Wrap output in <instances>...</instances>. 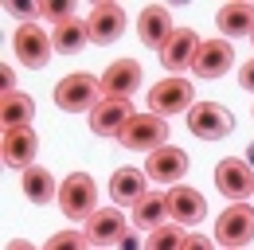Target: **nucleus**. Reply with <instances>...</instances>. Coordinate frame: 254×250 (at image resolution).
<instances>
[{
    "mask_svg": "<svg viewBox=\"0 0 254 250\" xmlns=\"http://www.w3.org/2000/svg\"><path fill=\"white\" fill-rule=\"evenodd\" d=\"M106 98L102 90V78L98 74H86V70H74L55 82V106L63 114H94V106Z\"/></svg>",
    "mask_w": 254,
    "mask_h": 250,
    "instance_id": "obj_1",
    "label": "nucleus"
},
{
    "mask_svg": "<svg viewBox=\"0 0 254 250\" xmlns=\"http://www.w3.org/2000/svg\"><path fill=\"white\" fill-rule=\"evenodd\" d=\"M191 106H195V90H191V82L184 74H168L149 90V114H157V118L188 114Z\"/></svg>",
    "mask_w": 254,
    "mask_h": 250,
    "instance_id": "obj_2",
    "label": "nucleus"
},
{
    "mask_svg": "<svg viewBox=\"0 0 254 250\" xmlns=\"http://www.w3.org/2000/svg\"><path fill=\"white\" fill-rule=\"evenodd\" d=\"M59 207L66 219H86L98 211V184L90 172H70L63 184H59Z\"/></svg>",
    "mask_w": 254,
    "mask_h": 250,
    "instance_id": "obj_3",
    "label": "nucleus"
},
{
    "mask_svg": "<svg viewBox=\"0 0 254 250\" xmlns=\"http://www.w3.org/2000/svg\"><path fill=\"white\" fill-rule=\"evenodd\" d=\"M254 239V207L251 203H227L215 219V243L227 250H243Z\"/></svg>",
    "mask_w": 254,
    "mask_h": 250,
    "instance_id": "obj_4",
    "label": "nucleus"
},
{
    "mask_svg": "<svg viewBox=\"0 0 254 250\" xmlns=\"http://www.w3.org/2000/svg\"><path fill=\"white\" fill-rule=\"evenodd\" d=\"M118 141L133 153H157V149L168 145V122L157 118V114H133V122L122 129Z\"/></svg>",
    "mask_w": 254,
    "mask_h": 250,
    "instance_id": "obj_5",
    "label": "nucleus"
},
{
    "mask_svg": "<svg viewBox=\"0 0 254 250\" xmlns=\"http://www.w3.org/2000/svg\"><path fill=\"white\" fill-rule=\"evenodd\" d=\"M12 51H16V59L24 62V66H32V70H43L51 55H55V43H51V31H43L39 24H20L16 35H12Z\"/></svg>",
    "mask_w": 254,
    "mask_h": 250,
    "instance_id": "obj_6",
    "label": "nucleus"
},
{
    "mask_svg": "<svg viewBox=\"0 0 254 250\" xmlns=\"http://www.w3.org/2000/svg\"><path fill=\"white\" fill-rule=\"evenodd\" d=\"M188 129H191V137H199V141H223L235 129V118H231V110H223L219 102H195L188 110Z\"/></svg>",
    "mask_w": 254,
    "mask_h": 250,
    "instance_id": "obj_7",
    "label": "nucleus"
},
{
    "mask_svg": "<svg viewBox=\"0 0 254 250\" xmlns=\"http://www.w3.org/2000/svg\"><path fill=\"white\" fill-rule=\"evenodd\" d=\"M215 188L223 191V199H231V203H247L254 195V168L247 160H235V156H227L215 164Z\"/></svg>",
    "mask_w": 254,
    "mask_h": 250,
    "instance_id": "obj_8",
    "label": "nucleus"
},
{
    "mask_svg": "<svg viewBox=\"0 0 254 250\" xmlns=\"http://www.w3.org/2000/svg\"><path fill=\"white\" fill-rule=\"evenodd\" d=\"M86 28H90V43H98V47L118 43L122 31H126V8L114 4V0H98L86 16Z\"/></svg>",
    "mask_w": 254,
    "mask_h": 250,
    "instance_id": "obj_9",
    "label": "nucleus"
},
{
    "mask_svg": "<svg viewBox=\"0 0 254 250\" xmlns=\"http://www.w3.org/2000/svg\"><path fill=\"white\" fill-rule=\"evenodd\" d=\"M145 176H149L153 184H172L176 188L184 176H188V153L176 149V145H164V149H157V153H149Z\"/></svg>",
    "mask_w": 254,
    "mask_h": 250,
    "instance_id": "obj_10",
    "label": "nucleus"
},
{
    "mask_svg": "<svg viewBox=\"0 0 254 250\" xmlns=\"http://www.w3.org/2000/svg\"><path fill=\"white\" fill-rule=\"evenodd\" d=\"M35 153H39V137H35L32 125H24V129H4L0 156H4V164H8V168L28 172V168L35 164Z\"/></svg>",
    "mask_w": 254,
    "mask_h": 250,
    "instance_id": "obj_11",
    "label": "nucleus"
},
{
    "mask_svg": "<svg viewBox=\"0 0 254 250\" xmlns=\"http://www.w3.org/2000/svg\"><path fill=\"white\" fill-rule=\"evenodd\" d=\"M231 62H235V47H231V39L219 35V39H203L199 43L191 70H195V78H223L231 70Z\"/></svg>",
    "mask_w": 254,
    "mask_h": 250,
    "instance_id": "obj_12",
    "label": "nucleus"
},
{
    "mask_svg": "<svg viewBox=\"0 0 254 250\" xmlns=\"http://www.w3.org/2000/svg\"><path fill=\"white\" fill-rule=\"evenodd\" d=\"M137 35H141L145 47L164 51L168 39L176 35V28H172V12H168L164 4H149V8H141V16H137Z\"/></svg>",
    "mask_w": 254,
    "mask_h": 250,
    "instance_id": "obj_13",
    "label": "nucleus"
},
{
    "mask_svg": "<svg viewBox=\"0 0 254 250\" xmlns=\"http://www.w3.org/2000/svg\"><path fill=\"white\" fill-rule=\"evenodd\" d=\"M133 122V106L126 98H102L90 114V133L94 137H122V129Z\"/></svg>",
    "mask_w": 254,
    "mask_h": 250,
    "instance_id": "obj_14",
    "label": "nucleus"
},
{
    "mask_svg": "<svg viewBox=\"0 0 254 250\" xmlns=\"http://www.w3.org/2000/svg\"><path fill=\"white\" fill-rule=\"evenodd\" d=\"M86 239H90V247H118L122 239L129 235L126 227V215L118 211V207H98L94 215L86 219Z\"/></svg>",
    "mask_w": 254,
    "mask_h": 250,
    "instance_id": "obj_15",
    "label": "nucleus"
},
{
    "mask_svg": "<svg viewBox=\"0 0 254 250\" xmlns=\"http://www.w3.org/2000/svg\"><path fill=\"white\" fill-rule=\"evenodd\" d=\"M141 82H145V70H141V62L137 59H118L106 66V74H102V90H106V98H126L129 94L141 90Z\"/></svg>",
    "mask_w": 254,
    "mask_h": 250,
    "instance_id": "obj_16",
    "label": "nucleus"
},
{
    "mask_svg": "<svg viewBox=\"0 0 254 250\" xmlns=\"http://www.w3.org/2000/svg\"><path fill=\"white\" fill-rule=\"evenodd\" d=\"M110 195H114V203H122V207H137L145 195H149V176L141 172V168H118L114 176H110Z\"/></svg>",
    "mask_w": 254,
    "mask_h": 250,
    "instance_id": "obj_17",
    "label": "nucleus"
},
{
    "mask_svg": "<svg viewBox=\"0 0 254 250\" xmlns=\"http://www.w3.org/2000/svg\"><path fill=\"white\" fill-rule=\"evenodd\" d=\"M168 211H172V223H180V227H195L199 219L207 215V199L188 184H176L168 188Z\"/></svg>",
    "mask_w": 254,
    "mask_h": 250,
    "instance_id": "obj_18",
    "label": "nucleus"
},
{
    "mask_svg": "<svg viewBox=\"0 0 254 250\" xmlns=\"http://www.w3.org/2000/svg\"><path fill=\"white\" fill-rule=\"evenodd\" d=\"M199 35L195 28H176V35L168 39V47L160 51V62H164V70H172V74H180V70H188L191 62H195V51H199Z\"/></svg>",
    "mask_w": 254,
    "mask_h": 250,
    "instance_id": "obj_19",
    "label": "nucleus"
},
{
    "mask_svg": "<svg viewBox=\"0 0 254 250\" xmlns=\"http://www.w3.org/2000/svg\"><path fill=\"white\" fill-rule=\"evenodd\" d=\"M164 219H172V211H168V191H149L137 207H133V231H157V227H164Z\"/></svg>",
    "mask_w": 254,
    "mask_h": 250,
    "instance_id": "obj_20",
    "label": "nucleus"
},
{
    "mask_svg": "<svg viewBox=\"0 0 254 250\" xmlns=\"http://www.w3.org/2000/svg\"><path fill=\"white\" fill-rule=\"evenodd\" d=\"M215 24H219L223 39L254 35V4H243V0H235V4H223L219 16H215Z\"/></svg>",
    "mask_w": 254,
    "mask_h": 250,
    "instance_id": "obj_21",
    "label": "nucleus"
},
{
    "mask_svg": "<svg viewBox=\"0 0 254 250\" xmlns=\"http://www.w3.org/2000/svg\"><path fill=\"white\" fill-rule=\"evenodd\" d=\"M51 43H55V55H78L86 43H90V28H86V20H66L59 28H51Z\"/></svg>",
    "mask_w": 254,
    "mask_h": 250,
    "instance_id": "obj_22",
    "label": "nucleus"
},
{
    "mask_svg": "<svg viewBox=\"0 0 254 250\" xmlns=\"http://www.w3.org/2000/svg\"><path fill=\"white\" fill-rule=\"evenodd\" d=\"M24 195H28V203H51V199H59V184H55V176L43 168V164H32L28 172H24Z\"/></svg>",
    "mask_w": 254,
    "mask_h": 250,
    "instance_id": "obj_23",
    "label": "nucleus"
},
{
    "mask_svg": "<svg viewBox=\"0 0 254 250\" xmlns=\"http://www.w3.org/2000/svg\"><path fill=\"white\" fill-rule=\"evenodd\" d=\"M35 118V102L28 94H4V102H0V122L4 129H24V125H32Z\"/></svg>",
    "mask_w": 254,
    "mask_h": 250,
    "instance_id": "obj_24",
    "label": "nucleus"
},
{
    "mask_svg": "<svg viewBox=\"0 0 254 250\" xmlns=\"http://www.w3.org/2000/svg\"><path fill=\"white\" fill-rule=\"evenodd\" d=\"M184 243H188V227L164 223V227H157V231L145 239V250H184Z\"/></svg>",
    "mask_w": 254,
    "mask_h": 250,
    "instance_id": "obj_25",
    "label": "nucleus"
},
{
    "mask_svg": "<svg viewBox=\"0 0 254 250\" xmlns=\"http://www.w3.org/2000/svg\"><path fill=\"white\" fill-rule=\"evenodd\" d=\"M39 20H47L51 28L74 20V0H39Z\"/></svg>",
    "mask_w": 254,
    "mask_h": 250,
    "instance_id": "obj_26",
    "label": "nucleus"
},
{
    "mask_svg": "<svg viewBox=\"0 0 254 250\" xmlns=\"http://www.w3.org/2000/svg\"><path fill=\"white\" fill-rule=\"evenodd\" d=\"M43 250H90V239L86 231H59L43 243Z\"/></svg>",
    "mask_w": 254,
    "mask_h": 250,
    "instance_id": "obj_27",
    "label": "nucleus"
},
{
    "mask_svg": "<svg viewBox=\"0 0 254 250\" xmlns=\"http://www.w3.org/2000/svg\"><path fill=\"white\" fill-rule=\"evenodd\" d=\"M12 16H39V4H24V0H8L4 4Z\"/></svg>",
    "mask_w": 254,
    "mask_h": 250,
    "instance_id": "obj_28",
    "label": "nucleus"
},
{
    "mask_svg": "<svg viewBox=\"0 0 254 250\" xmlns=\"http://www.w3.org/2000/svg\"><path fill=\"white\" fill-rule=\"evenodd\" d=\"M239 86H243V90H251V94H254V59H251V62H243V66H239Z\"/></svg>",
    "mask_w": 254,
    "mask_h": 250,
    "instance_id": "obj_29",
    "label": "nucleus"
},
{
    "mask_svg": "<svg viewBox=\"0 0 254 250\" xmlns=\"http://www.w3.org/2000/svg\"><path fill=\"white\" fill-rule=\"evenodd\" d=\"M184 250H215V243H211V239H203V235H188Z\"/></svg>",
    "mask_w": 254,
    "mask_h": 250,
    "instance_id": "obj_30",
    "label": "nucleus"
},
{
    "mask_svg": "<svg viewBox=\"0 0 254 250\" xmlns=\"http://www.w3.org/2000/svg\"><path fill=\"white\" fill-rule=\"evenodd\" d=\"M118 250H145V243H141V239H137V231H129L126 239H122V243H118Z\"/></svg>",
    "mask_w": 254,
    "mask_h": 250,
    "instance_id": "obj_31",
    "label": "nucleus"
},
{
    "mask_svg": "<svg viewBox=\"0 0 254 250\" xmlns=\"http://www.w3.org/2000/svg\"><path fill=\"white\" fill-rule=\"evenodd\" d=\"M0 82H4V94H16V74L4 66V74H0Z\"/></svg>",
    "mask_w": 254,
    "mask_h": 250,
    "instance_id": "obj_32",
    "label": "nucleus"
},
{
    "mask_svg": "<svg viewBox=\"0 0 254 250\" xmlns=\"http://www.w3.org/2000/svg\"><path fill=\"white\" fill-rule=\"evenodd\" d=\"M4 250H39V247H32L28 239H12V243H8V247H4Z\"/></svg>",
    "mask_w": 254,
    "mask_h": 250,
    "instance_id": "obj_33",
    "label": "nucleus"
},
{
    "mask_svg": "<svg viewBox=\"0 0 254 250\" xmlns=\"http://www.w3.org/2000/svg\"><path fill=\"white\" fill-rule=\"evenodd\" d=\"M247 156H251V160H247V164H254V145H251V149H247Z\"/></svg>",
    "mask_w": 254,
    "mask_h": 250,
    "instance_id": "obj_34",
    "label": "nucleus"
},
{
    "mask_svg": "<svg viewBox=\"0 0 254 250\" xmlns=\"http://www.w3.org/2000/svg\"><path fill=\"white\" fill-rule=\"evenodd\" d=\"M251 39H254V35H251Z\"/></svg>",
    "mask_w": 254,
    "mask_h": 250,
    "instance_id": "obj_35",
    "label": "nucleus"
}]
</instances>
